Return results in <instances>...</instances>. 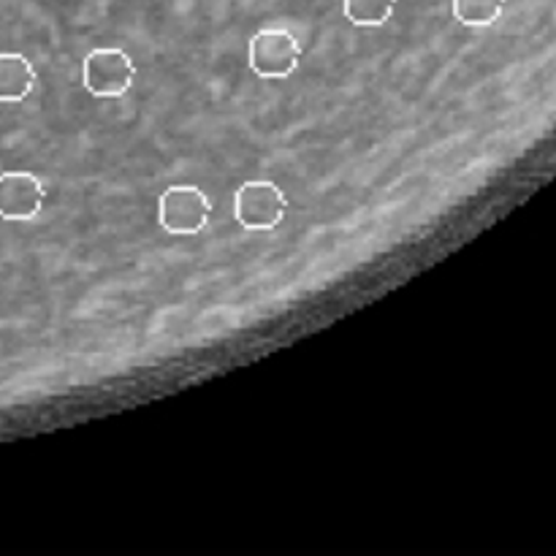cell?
<instances>
[{
	"label": "cell",
	"mask_w": 556,
	"mask_h": 556,
	"mask_svg": "<svg viewBox=\"0 0 556 556\" xmlns=\"http://www.w3.org/2000/svg\"><path fill=\"white\" fill-rule=\"evenodd\" d=\"M288 215V199L271 179H250L233 195V217L248 231H275Z\"/></svg>",
	"instance_id": "6da1fadb"
},
{
	"label": "cell",
	"mask_w": 556,
	"mask_h": 556,
	"mask_svg": "<svg viewBox=\"0 0 556 556\" xmlns=\"http://www.w3.org/2000/svg\"><path fill=\"white\" fill-rule=\"evenodd\" d=\"M212 201L195 185H174L157 199V220L161 228L177 237H195L210 226Z\"/></svg>",
	"instance_id": "7a4b0ae2"
},
{
	"label": "cell",
	"mask_w": 556,
	"mask_h": 556,
	"mask_svg": "<svg viewBox=\"0 0 556 556\" xmlns=\"http://www.w3.org/2000/svg\"><path fill=\"white\" fill-rule=\"evenodd\" d=\"M250 71L261 79H288L302 63V43L291 30L264 27L250 38Z\"/></svg>",
	"instance_id": "3957f363"
},
{
	"label": "cell",
	"mask_w": 556,
	"mask_h": 556,
	"mask_svg": "<svg viewBox=\"0 0 556 556\" xmlns=\"http://www.w3.org/2000/svg\"><path fill=\"white\" fill-rule=\"evenodd\" d=\"M136 65L125 49H92L81 65V85L96 98H119L134 87Z\"/></svg>",
	"instance_id": "277c9868"
},
{
	"label": "cell",
	"mask_w": 556,
	"mask_h": 556,
	"mask_svg": "<svg viewBox=\"0 0 556 556\" xmlns=\"http://www.w3.org/2000/svg\"><path fill=\"white\" fill-rule=\"evenodd\" d=\"M47 190L30 172L0 174V217L3 220H33L41 212Z\"/></svg>",
	"instance_id": "5b68a950"
},
{
	"label": "cell",
	"mask_w": 556,
	"mask_h": 556,
	"mask_svg": "<svg viewBox=\"0 0 556 556\" xmlns=\"http://www.w3.org/2000/svg\"><path fill=\"white\" fill-rule=\"evenodd\" d=\"M36 68L20 52H0V103H22L36 87Z\"/></svg>",
	"instance_id": "8992f818"
},
{
	"label": "cell",
	"mask_w": 556,
	"mask_h": 556,
	"mask_svg": "<svg viewBox=\"0 0 556 556\" xmlns=\"http://www.w3.org/2000/svg\"><path fill=\"white\" fill-rule=\"evenodd\" d=\"M505 0H454V16L467 27H486L503 16Z\"/></svg>",
	"instance_id": "52a82bcc"
},
{
	"label": "cell",
	"mask_w": 556,
	"mask_h": 556,
	"mask_svg": "<svg viewBox=\"0 0 556 556\" xmlns=\"http://www.w3.org/2000/svg\"><path fill=\"white\" fill-rule=\"evenodd\" d=\"M396 0H345V16L358 27H378L391 20Z\"/></svg>",
	"instance_id": "ba28073f"
}]
</instances>
